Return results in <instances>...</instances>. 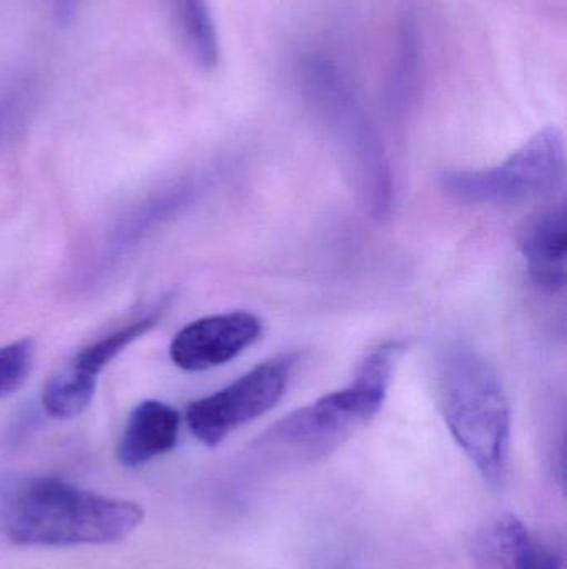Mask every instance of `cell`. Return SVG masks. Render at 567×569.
<instances>
[{"instance_id": "6da1fadb", "label": "cell", "mask_w": 567, "mask_h": 569, "mask_svg": "<svg viewBox=\"0 0 567 569\" xmlns=\"http://www.w3.org/2000/svg\"><path fill=\"white\" fill-rule=\"evenodd\" d=\"M132 501L59 478H0V535L19 547H79L125 540L143 523Z\"/></svg>"}, {"instance_id": "7a4b0ae2", "label": "cell", "mask_w": 567, "mask_h": 569, "mask_svg": "<svg viewBox=\"0 0 567 569\" xmlns=\"http://www.w3.org/2000/svg\"><path fill=\"white\" fill-rule=\"evenodd\" d=\"M403 351L399 341L379 345L360 365L352 383L276 421L255 441V453L282 463L332 453L382 410Z\"/></svg>"}, {"instance_id": "3957f363", "label": "cell", "mask_w": 567, "mask_h": 569, "mask_svg": "<svg viewBox=\"0 0 567 569\" xmlns=\"http://www.w3.org/2000/svg\"><path fill=\"white\" fill-rule=\"evenodd\" d=\"M435 375L449 433L486 483L503 487L509 470L512 410L498 375L482 355L462 345L443 351Z\"/></svg>"}, {"instance_id": "277c9868", "label": "cell", "mask_w": 567, "mask_h": 569, "mask_svg": "<svg viewBox=\"0 0 567 569\" xmlns=\"http://www.w3.org/2000/svg\"><path fill=\"white\" fill-rule=\"evenodd\" d=\"M565 176V136L556 127H546L502 166L446 172L439 177V186L449 197L469 206H516L555 192Z\"/></svg>"}, {"instance_id": "5b68a950", "label": "cell", "mask_w": 567, "mask_h": 569, "mask_svg": "<svg viewBox=\"0 0 567 569\" xmlns=\"http://www.w3.org/2000/svg\"><path fill=\"white\" fill-rule=\"evenodd\" d=\"M296 365L298 355H279L216 393L192 401L185 418L193 437L205 447H219L233 431L272 410L285 395Z\"/></svg>"}, {"instance_id": "8992f818", "label": "cell", "mask_w": 567, "mask_h": 569, "mask_svg": "<svg viewBox=\"0 0 567 569\" xmlns=\"http://www.w3.org/2000/svg\"><path fill=\"white\" fill-rule=\"evenodd\" d=\"M160 315L162 310H155V313L130 321L125 327L82 348L43 387L42 405L47 415L57 420H72L82 415L95 397L97 377L103 368L130 343L152 330Z\"/></svg>"}, {"instance_id": "52a82bcc", "label": "cell", "mask_w": 567, "mask_h": 569, "mask_svg": "<svg viewBox=\"0 0 567 569\" xmlns=\"http://www.w3.org/2000/svg\"><path fill=\"white\" fill-rule=\"evenodd\" d=\"M263 323L250 311L210 315L183 327L170 343V358L185 371L222 367L252 347Z\"/></svg>"}, {"instance_id": "ba28073f", "label": "cell", "mask_w": 567, "mask_h": 569, "mask_svg": "<svg viewBox=\"0 0 567 569\" xmlns=\"http://www.w3.org/2000/svg\"><path fill=\"white\" fill-rule=\"evenodd\" d=\"M180 433V415L159 400L136 405L126 420L117 447L119 463L139 468L175 448Z\"/></svg>"}, {"instance_id": "9c48e42d", "label": "cell", "mask_w": 567, "mask_h": 569, "mask_svg": "<svg viewBox=\"0 0 567 569\" xmlns=\"http://www.w3.org/2000/svg\"><path fill=\"white\" fill-rule=\"evenodd\" d=\"M528 272L533 282L546 291L565 288L567 273L566 202L545 210L523 240Z\"/></svg>"}, {"instance_id": "30bf717a", "label": "cell", "mask_w": 567, "mask_h": 569, "mask_svg": "<svg viewBox=\"0 0 567 569\" xmlns=\"http://www.w3.org/2000/svg\"><path fill=\"white\" fill-rule=\"evenodd\" d=\"M479 558L486 569H536L539 548L526 525L515 515L505 513L482 535Z\"/></svg>"}, {"instance_id": "8fae6325", "label": "cell", "mask_w": 567, "mask_h": 569, "mask_svg": "<svg viewBox=\"0 0 567 569\" xmlns=\"http://www.w3.org/2000/svg\"><path fill=\"white\" fill-rule=\"evenodd\" d=\"M170 13L183 49L200 69H215L220 46L215 20L206 0H169Z\"/></svg>"}, {"instance_id": "7c38bea8", "label": "cell", "mask_w": 567, "mask_h": 569, "mask_svg": "<svg viewBox=\"0 0 567 569\" xmlns=\"http://www.w3.org/2000/svg\"><path fill=\"white\" fill-rule=\"evenodd\" d=\"M36 347L29 338L0 347V400L19 390L33 367Z\"/></svg>"}, {"instance_id": "4fadbf2b", "label": "cell", "mask_w": 567, "mask_h": 569, "mask_svg": "<svg viewBox=\"0 0 567 569\" xmlns=\"http://www.w3.org/2000/svg\"><path fill=\"white\" fill-rule=\"evenodd\" d=\"M80 0H53V13L57 22L72 23L75 20L77 10H79Z\"/></svg>"}, {"instance_id": "5bb4252c", "label": "cell", "mask_w": 567, "mask_h": 569, "mask_svg": "<svg viewBox=\"0 0 567 569\" xmlns=\"http://www.w3.org/2000/svg\"><path fill=\"white\" fill-rule=\"evenodd\" d=\"M536 569H565L563 568L561 555L556 550H541L539 548L538 567Z\"/></svg>"}, {"instance_id": "9a60e30c", "label": "cell", "mask_w": 567, "mask_h": 569, "mask_svg": "<svg viewBox=\"0 0 567 569\" xmlns=\"http://www.w3.org/2000/svg\"><path fill=\"white\" fill-rule=\"evenodd\" d=\"M3 110H0V133H2V122H3Z\"/></svg>"}]
</instances>
